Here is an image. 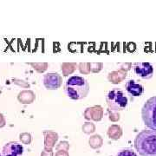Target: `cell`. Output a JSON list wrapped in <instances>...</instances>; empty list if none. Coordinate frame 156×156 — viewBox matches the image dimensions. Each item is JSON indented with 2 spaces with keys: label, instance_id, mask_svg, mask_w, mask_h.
Here are the masks:
<instances>
[{
  "label": "cell",
  "instance_id": "cell-1",
  "mask_svg": "<svg viewBox=\"0 0 156 156\" xmlns=\"http://www.w3.org/2000/svg\"><path fill=\"white\" fill-rule=\"evenodd\" d=\"M63 89L68 97L72 100H82L89 92V82L81 76H72L67 79Z\"/></svg>",
  "mask_w": 156,
  "mask_h": 156
},
{
  "label": "cell",
  "instance_id": "cell-6",
  "mask_svg": "<svg viewBox=\"0 0 156 156\" xmlns=\"http://www.w3.org/2000/svg\"><path fill=\"white\" fill-rule=\"evenodd\" d=\"M23 147L17 141H10L3 147V156H22Z\"/></svg>",
  "mask_w": 156,
  "mask_h": 156
},
{
  "label": "cell",
  "instance_id": "cell-7",
  "mask_svg": "<svg viewBox=\"0 0 156 156\" xmlns=\"http://www.w3.org/2000/svg\"><path fill=\"white\" fill-rule=\"evenodd\" d=\"M44 84L47 89H57L62 84L61 76L57 73H48L44 76Z\"/></svg>",
  "mask_w": 156,
  "mask_h": 156
},
{
  "label": "cell",
  "instance_id": "cell-8",
  "mask_svg": "<svg viewBox=\"0 0 156 156\" xmlns=\"http://www.w3.org/2000/svg\"><path fill=\"white\" fill-rule=\"evenodd\" d=\"M125 89L131 97H138L144 93V87L134 80H128L125 84Z\"/></svg>",
  "mask_w": 156,
  "mask_h": 156
},
{
  "label": "cell",
  "instance_id": "cell-9",
  "mask_svg": "<svg viewBox=\"0 0 156 156\" xmlns=\"http://www.w3.org/2000/svg\"><path fill=\"white\" fill-rule=\"evenodd\" d=\"M108 135L112 140L120 139L121 136L122 135V128L120 126H118V125H112L111 127H109V128H108Z\"/></svg>",
  "mask_w": 156,
  "mask_h": 156
},
{
  "label": "cell",
  "instance_id": "cell-10",
  "mask_svg": "<svg viewBox=\"0 0 156 156\" xmlns=\"http://www.w3.org/2000/svg\"><path fill=\"white\" fill-rule=\"evenodd\" d=\"M125 77H126V72L123 70H120V71H114V72L110 73L108 79H109L110 83H120L125 79Z\"/></svg>",
  "mask_w": 156,
  "mask_h": 156
},
{
  "label": "cell",
  "instance_id": "cell-5",
  "mask_svg": "<svg viewBox=\"0 0 156 156\" xmlns=\"http://www.w3.org/2000/svg\"><path fill=\"white\" fill-rule=\"evenodd\" d=\"M133 69L138 77L147 80L153 77L154 69L150 62H135L133 65Z\"/></svg>",
  "mask_w": 156,
  "mask_h": 156
},
{
  "label": "cell",
  "instance_id": "cell-14",
  "mask_svg": "<svg viewBox=\"0 0 156 156\" xmlns=\"http://www.w3.org/2000/svg\"><path fill=\"white\" fill-rule=\"evenodd\" d=\"M0 156H3V155H2V154H0Z\"/></svg>",
  "mask_w": 156,
  "mask_h": 156
},
{
  "label": "cell",
  "instance_id": "cell-3",
  "mask_svg": "<svg viewBox=\"0 0 156 156\" xmlns=\"http://www.w3.org/2000/svg\"><path fill=\"white\" fill-rule=\"evenodd\" d=\"M107 105L111 112L118 113L124 110L128 106V97L121 89L114 88L108 91L106 96Z\"/></svg>",
  "mask_w": 156,
  "mask_h": 156
},
{
  "label": "cell",
  "instance_id": "cell-4",
  "mask_svg": "<svg viewBox=\"0 0 156 156\" xmlns=\"http://www.w3.org/2000/svg\"><path fill=\"white\" fill-rule=\"evenodd\" d=\"M141 116L146 127L156 132V96L146 101L141 109Z\"/></svg>",
  "mask_w": 156,
  "mask_h": 156
},
{
  "label": "cell",
  "instance_id": "cell-11",
  "mask_svg": "<svg viewBox=\"0 0 156 156\" xmlns=\"http://www.w3.org/2000/svg\"><path fill=\"white\" fill-rule=\"evenodd\" d=\"M116 156H138L136 154V153L133 151L132 149H122V150L119 151L117 153Z\"/></svg>",
  "mask_w": 156,
  "mask_h": 156
},
{
  "label": "cell",
  "instance_id": "cell-12",
  "mask_svg": "<svg viewBox=\"0 0 156 156\" xmlns=\"http://www.w3.org/2000/svg\"><path fill=\"white\" fill-rule=\"evenodd\" d=\"M20 140L21 141L25 143V144H29L31 141V138L30 135L29 134H20Z\"/></svg>",
  "mask_w": 156,
  "mask_h": 156
},
{
  "label": "cell",
  "instance_id": "cell-2",
  "mask_svg": "<svg viewBox=\"0 0 156 156\" xmlns=\"http://www.w3.org/2000/svg\"><path fill=\"white\" fill-rule=\"evenodd\" d=\"M134 147L141 156H156V132L143 130L136 135Z\"/></svg>",
  "mask_w": 156,
  "mask_h": 156
},
{
  "label": "cell",
  "instance_id": "cell-13",
  "mask_svg": "<svg viewBox=\"0 0 156 156\" xmlns=\"http://www.w3.org/2000/svg\"><path fill=\"white\" fill-rule=\"evenodd\" d=\"M109 119L113 121V122H117L120 120V115L118 113H115V112H112L110 114V116H109Z\"/></svg>",
  "mask_w": 156,
  "mask_h": 156
}]
</instances>
